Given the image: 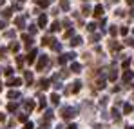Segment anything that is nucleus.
<instances>
[{
	"label": "nucleus",
	"instance_id": "obj_1",
	"mask_svg": "<svg viewBox=\"0 0 134 129\" xmlns=\"http://www.w3.org/2000/svg\"><path fill=\"white\" fill-rule=\"evenodd\" d=\"M72 115H74V111H72V109H71V107L64 109V116H65V118H71Z\"/></svg>",
	"mask_w": 134,
	"mask_h": 129
},
{
	"label": "nucleus",
	"instance_id": "obj_2",
	"mask_svg": "<svg viewBox=\"0 0 134 129\" xmlns=\"http://www.w3.org/2000/svg\"><path fill=\"white\" fill-rule=\"evenodd\" d=\"M102 13H103V7H102V6H96V9H94V15H96V17H102Z\"/></svg>",
	"mask_w": 134,
	"mask_h": 129
},
{
	"label": "nucleus",
	"instance_id": "obj_3",
	"mask_svg": "<svg viewBox=\"0 0 134 129\" xmlns=\"http://www.w3.org/2000/svg\"><path fill=\"white\" fill-rule=\"evenodd\" d=\"M45 64H47V58H45V56H42V58H40V62H38V69H42Z\"/></svg>",
	"mask_w": 134,
	"mask_h": 129
},
{
	"label": "nucleus",
	"instance_id": "obj_4",
	"mask_svg": "<svg viewBox=\"0 0 134 129\" xmlns=\"http://www.w3.org/2000/svg\"><path fill=\"white\" fill-rule=\"evenodd\" d=\"M38 24H40V25L44 27L45 24H47V17H45V15H42V17H40V20H38Z\"/></svg>",
	"mask_w": 134,
	"mask_h": 129
},
{
	"label": "nucleus",
	"instance_id": "obj_5",
	"mask_svg": "<svg viewBox=\"0 0 134 129\" xmlns=\"http://www.w3.org/2000/svg\"><path fill=\"white\" fill-rule=\"evenodd\" d=\"M35 55H36V51H33V53L27 56V62H29V64H33V62H35Z\"/></svg>",
	"mask_w": 134,
	"mask_h": 129
},
{
	"label": "nucleus",
	"instance_id": "obj_6",
	"mask_svg": "<svg viewBox=\"0 0 134 129\" xmlns=\"http://www.w3.org/2000/svg\"><path fill=\"white\" fill-rule=\"evenodd\" d=\"M18 96H20L18 91H9V98H18Z\"/></svg>",
	"mask_w": 134,
	"mask_h": 129
},
{
	"label": "nucleus",
	"instance_id": "obj_7",
	"mask_svg": "<svg viewBox=\"0 0 134 129\" xmlns=\"http://www.w3.org/2000/svg\"><path fill=\"white\" fill-rule=\"evenodd\" d=\"M33 107H35V102H33V100H29V102H25V109H29V111H31Z\"/></svg>",
	"mask_w": 134,
	"mask_h": 129
},
{
	"label": "nucleus",
	"instance_id": "obj_8",
	"mask_svg": "<svg viewBox=\"0 0 134 129\" xmlns=\"http://www.w3.org/2000/svg\"><path fill=\"white\" fill-rule=\"evenodd\" d=\"M58 29H60V24H58V22H54V24L51 25V31H58Z\"/></svg>",
	"mask_w": 134,
	"mask_h": 129
},
{
	"label": "nucleus",
	"instance_id": "obj_9",
	"mask_svg": "<svg viewBox=\"0 0 134 129\" xmlns=\"http://www.w3.org/2000/svg\"><path fill=\"white\" fill-rule=\"evenodd\" d=\"M71 44H72V45H78V44H82V38H80V37H76V38H74Z\"/></svg>",
	"mask_w": 134,
	"mask_h": 129
},
{
	"label": "nucleus",
	"instance_id": "obj_10",
	"mask_svg": "<svg viewBox=\"0 0 134 129\" xmlns=\"http://www.w3.org/2000/svg\"><path fill=\"white\" fill-rule=\"evenodd\" d=\"M80 69H82V67L78 64H72V71H74V73H80Z\"/></svg>",
	"mask_w": 134,
	"mask_h": 129
},
{
	"label": "nucleus",
	"instance_id": "obj_11",
	"mask_svg": "<svg viewBox=\"0 0 134 129\" xmlns=\"http://www.w3.org/2000/svg\"><path fill=\"white\" fill-rule=\"evenodd\" d=\"M51 100H53L54 104H58V102H60V98H58V95H53V96H51Z\"/></svg>",
	"mask_w": 134,
	"mask_h": 129
},
{
	"label": "nucleus",
	"instance_id": "obj_12",
	"mask_svg": "<svg viewBox=\"0 0 134 129\" xmlns=\"http://www.w3.org/2000/svg\"><path fill=\"white\" fill-rule=\"evenodd\" d=\"M25 80L31 82V80H33V75H31V73H25Z\"/></svg>",
	"mask_w": 134,
	"mask_h": 129
},
{
	"label": "nucleus",
	"instance_id": "obj_13",
	"mask_svg": "<svg viewBox=\"0 0 134 129\" xmlns=\"http://www.w3.org/2000/svg\"><path fill=\"white\" fill-rule=\"evenodd\" d=\"M18 47H20L18 44H11V49H13V51H18Z\"/></svg>",
	"mask_w": 134,
	"mask_h": 129
},
{
	"label": "nucleus",
	"instance_id": "obj_14",
	"mask_svg": "<svg viewBox=\"0 0 134 129\" xmlns=\"http://www.w3.org/2000/svg\"><path fill=\"white\" fill-rule=\"evenodd\" d=\"M40 87H44V89H45V87H47V80H40Z\"/></svg>",
	"mask_w": 134,
	"mask_h": 129
},
{
	"label": "nucleus",
	"instance_id": "obj_15",
	"mask_svg": "<svg viewBox=\"0 0 134 129\" xmlns=\"http://www.w3.org/2000/svg\"><path fill=\"white\" fill-rule=\"evenodd\" d=\"M16 64H18V65H22V64H24V60H22V56H18V58H16Z\"/></svg>",
	"mask_w": 134,
	"mask_h": 129
},
{
	"label": "nucleus",
	"instance_id": "obj_16",
	"mask_svg": "<svg viewBox=\"0 0 134 129\" xmlns=\"http://www.w3.org/2000/svg\"><path fill=\"white\" fill-rule=\"evenodd\" d=\"M25 129H33V124L29 122V124H25Z\"/></svg>",
	"mask_w": 134,
	"mask_h": 129
},
{
	"label": "nucleus",
	"instance_id": "obj_17",
	"mask_svg": "<svg viewBox=\"0 0 134 129\" xmlns=\"http://www.w3.org/2000/svg\"><path fill=\"white\" fill-rule=\"evenodd\" d=\"M4 25H5V24H4V22L0 20V29H2V27H4Z\"/></svg>",
	"mask_w": 134,
	"mask_h": 129
},
{
	"label": "nucleus",
	"instance_id": "obj_18",
	"mask_svg": "<svg viewBox=\"0 0 134 129\" xmlns=\"http://www.w3.org/2000/svg\"><path fill=\"white\" fill-rule=\"evenodd\" d=\"M69 129H76V126H69Z\"/></svg>",
	"mask_w": 134,
	"mask_h": 129
},
{
	"label": "nucleus",
	"instance_id": "obj_19",
	"mask_svg": "<svg viewBox=\"0 0 134 129\" xmlns=\"http://www.w3.org/2000/svg\"><path fill=\"white\" fill-rule=\"evenodd\" d=\"M2 120H4V115H0V122H2Z\"/></svg>",
	"mask_w": 134,
	"mask_h": 129
},
{
	"label": "nucleus",
	"instance_id": "obj_20",
	"mask_svg": "<svg viewBox=\"0 0 134 129\" xmlns=\"http://www.w3.org/2000/svg\"><path fill=\"white\" fill-rule=\"evenodd\" d=\"M127 2H129V4H134V0H127Z\"/></svg>",
	"mask_w": 134,
	"mask_h": 129
},
{
	"label": "nucleus",
	"instance_id": "obj_21",
	"mask_svg": "<svg viewBox=\"0 0 134 129\" xmlns=\"http://www.w3.org/2000/svg\"><path fill=\"white\" fill-rule=\"evenodd\" d=\"M0 89H2V84H0Z\"/></svg>",
	"mask_w": 134,
	"mask_h": 129
},
{
	"label": "nucleus",
	"instance_id": "obj_22",
	"mask_svg": "<svg viewBox=\"0 0 134 129\" xmlns=\"http://www.w3.org/2000/svg\"><path fill=\"white\" fill-rule=\"evenodd\" d=\"M129 129H132V127H129Z\"/></svg>",
	"mask_w": 134,
	"mask_h": 129
},
{
	"label": "nucleus",
	"instance_id": "obj_23",
	"mask_svg": "<svg viewBox=\"0 0 134 129\" xmlns=\"http://www.w3.org/2000/svg\"><path fill=\"white\" fill-rule=\"evenodd\" d=\"M22 2H24V0H22Z\"/></svg>",
	"mask_w": 134,
	"mask_h": 129
}]
</instances>
